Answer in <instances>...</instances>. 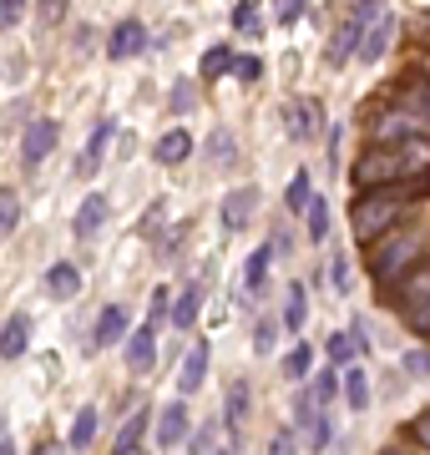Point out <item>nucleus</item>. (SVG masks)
Returning a JSON list of instances; mask_svg holds the SVG:
<instances>
[{
  "label": "nucleus",
  "mask_w": 430,
  "mask_h": 455,
  "mask_svg": "<svg viewBox=\"0 0 430 455\" xmlns=\"http://www.w3.org/2000/svg\"><path fill=\"white\" fill-rule=\"evenodd\" d=\"M400 178H410V163H405L400 142H380V147H370V152H360V157H354L349 188H354V193H364V188H385V182H400Z\"/></svg>",
  "instance_id": "f257e3e1"
},
{
  "label": "nucleus",
  "mask_w": 430,
  "mask_h": 455,
  "mask_svg": "<svg viewBox=\"0 0 430 455\" xmlns=\"http://www.w3.org/2000/svg\"><path fill=\"white\" fill-rule=\"evenodd\" d=\"M420 259V233H405V238H395V243H385L380 253H375V259H370V278H375V283H395L400 274H405V268H410V263Z\"/></svg>",
  "instance_id": "f03ea898"
},
{
  "label": "nucleus",
  "mask_w": 430,
  "mask_h": 455,
  "mask_svg": "<svg viewBox=\"0 0 430 455\" xmlns=\"http://www.w3.org/2000/svg\"><path fill=\"white\" fill-rule=\"evenodd\" d=\"M395 36H400L395 11H380L375 20H364L360 26V46H354V56H360V61H380L385 51L395 46Z\"/></svg>",
  "instance_id": "7ed1b4c3"
},
{
  "label": "nucleus",
  "mask_w": 430,
  "mask_h": 455,
  "mask_svg": "<svg viewBox=\"0 0 430 455\" xmlns=\"http://www.w3.org/2000/svg\"><path fill=\"white\" fill-rule=\"evenodd\" d=\"M56 142H61V122H51V116L31 122V127H26V137H20V157H26V167L46 163L51 152H56Z\"/></svg>",
  "instance_id": "20e7f679"
},
{
  "label": "nucleus",
  "mask_w": 430,
  "mask_h": 455,
  "mask_svg": "<svg viewBox=\"0 0 430 455\" xmlns=\"http://www.w3.org/2000/svg\"><path fill=\"white\" fill-rule=\"evenodd\" d=\"M395 299H400V309L426 304V299H430V259H415L410 268L395 278Z\"/></svg>",
  "instance_id": "39448f33"
},
{
  "label": "nucleus",
  "mask_w": 430,
  "mask_h": 455,
  "mask_svg": "<svg viewBox=\"0 0 430 455\" xmlns=\"http://www.w3.org/2000/svg\"><path fill=\"white\" fill-rule=\"evenodd\" d=\"M182 440H187V405L172 400V405H163V415H157V445H163V451H178Z\"/></svg>",
  "instance_id": "423d86ee"
},
{
  "label": "nucleus",
  "mask_w": 430,
  "mask_h": 455,
  "mask_svg": "<svg viewBox=\"0 0 430 455\" xmlns=\"http://www.w3.org/2000/svg\"><path fill=\"white\" fill-rule=\"evenodd\" d=\"M152 364H157V329L142 324L132 339H127V370H132V374H152Z\"/></svg>",
  "instance_id": "0eeeda50"
},
{
  "label": "nucleus",
  "mask_w": 430,
  "mask_h": 455,
  "mask_svg": "<svg viewBox=\"0 0 430 455\" xmlns=\"http://www.w3.org/2000/svg\"><path fill=\"white\" fill-rule=\"evenodd\" d=\"M142 46H147V31H142V20H122V26L112 31V41H107V56H112V61H132Z\"/></svg>",
  "instance_id": "6e6552de"
},
{
  "label": "nucleus",
  "mask_w": 430,
  "mask_h": 455,
  "mask_svg": "<svg viewBox=\"0 0 430 455\" xmlns=\"http://www.w3.org/2000/svg\"><path fill=\"white\" fill-rule=\"evenodd\" d=\"M152 152H157V163H163V167H178V163H187V157H193V137H187L182 127H172V132H163V137H157V147H152Z\"/></svg>",
  "instance_id": "1a4fd4ad"
},
{
  "label": "nucleus",
  "mask_w": 430,
  "mask_h": 455,
  "mask_svg": "<svg viewBox=\"0 0 430 455\" xmlns=\"http://www.w3.org/2000/svg\"><path fill=\"white\" fill-rule=\"evenodd\" d=\"M400 107L430 127V82L426 76H405V82H400Z\"/></svg>",
  "instance_id": "9d476101"
},
{
  "label": "nucleus",
  "mask_w": 430,
  "mask_h": 455,
  "mask_svg": "<svg viewBox=\"0 0 430 455\" xmlns=\"http://www.w3.org/2000/svg\"><path fill=\"white\" fill-rule=\"evenodd\" d=\"M253 203H259V188H238V193H228V197H223V223H228L233 233H238V228H249Z\"/></svg>",
  "instance_id": "9b49d317"
},
{
  "label": "nucleus",
  "mask_w": 430,
  "mask_h": 455,
  "mask_svg": "<svg viewBox=\"0 0 430 455\" xmlns=\"http://www.w3.org/2000/svg\"><path fill=\"white\" fill-rule=\"evenodd\" d=\"M26 344H31V319H26V314L5 319V329H0V359H20Z\"/></svg>",
  "instance_id": "f8f14e48"
},
{
  "label": "nucleus",
  "mask_w": 430,
  "mask_h": 455,
  "mask_svg": "<svg viewBox=\"0 0 430 455\" xmlns=\"http://www.w3.org/2000/svg\"><path fill=\"white\" fill-rule=\"evenodd\" d=\"M203 379H208V344H193V349H187V359H182L178 390H182V395H193Z\"/></svg>",
  "instance_id": "ddd939ff"
},
{
  "label": "nucleus",
  "mask_w": 430,
  "mask_h": 455,
  "mask_svg": "<svg viewBox=\"0 0 430 455\" xmlns=\"http://www.w3.org/2000/svg\"><path fill=\"white\" fill-rule=\"evenodd\" d=\"M107 212H112V203H107L101 193L86 197L82 208H76V223H71V228H76V238H92V233H97V228L107 223Z\"/></svg>",
  "instance_id": "4468645a"
},
{
  "label": "nucleus",
  "mask_w": 430,
  "mask_h": 455,
  "mask_svg": "<svg viewBox=\"0 0 430 455\" xmlns=\"http://www.w3.org/2000/svg\"><path fill=\"white\" fill-rule=\"evenodd\" d=\"M46 293L51 299H76V293H82V274H76L71 263H51L46 268Z\"/></svg>",
  "instance_id": "2eb2a0df"
},
{
  "label": "nucleus",
  "mask_w": 430,
  "mask_h": 455,
  "mask_svg": "<svg viewBox=\"0 0 430 455\" xmlns=\"http://www.w3.org/2000/svg\"><path fill=\"white\" fill-rule=\"evenodd\" d=\"M122 334H127V309H122V304H107V309L97 314V334H92V339L107 349V344H116Z\"/></svg>",
  "instance_id": "dca6fc26"
},
{
  "label": "nucleus",
  "mask_w": 430,
  "mask_h": 455,
  "mask_svg": "<svg viewBox=\"0 0 430 455\" xmlns=\"http://www.w3.org/2000/svg\"><path fill=\"white\" fill-rule=\"evenodd\" d=\"M107 142H112V122H97V132H92V142H86V152H82V163H76V172H82V178H92V172L101 167Z\"/></svg>",
  "instance_id": "f3484780"
},
{
  "label": "nucleus",
  "mask_w": 430,
  "mask_h": 455,
  "mask_svg": "<svg viewBox=\"0 0 430 455\" xmlns=\"http://www.w3.org/2000/svg\"><path fill=\"white\" fill-rule=\"evenodd\" d=\"M345 400H349V410L360 415V410H370V379H364V370L349 359L345 364Z\"/></svg>",
  "instance_id": "a211bd4d"
},
{
  "label": "nucleus",
  "mask_w": 430,
  "mask_h": 455,
  "mask_svg": "<svg viewBox=\"0 0 430 455\" xmlns=\"http://www.w3.org/2000/svg\"><path fill=\"white\" fill-rule=\"evenodd\" d=\"M198 309H203V289L198 283H187V289L178 293V304H172V329H193Z\"/></svg>",
  "instance_id": "6ab92c4d"
},
{
  "label": "nucleus",
  "mask_w": 430,
  "mask_h": 455,
  "mask_svg": "<svg viewBox=\"0 0 430 455\" xmlns=\"http://www.w3.org/2000/svg\"><path fill=\"white\" fill-rule=\"evenodd\" d=\"M147 420H152L147 410H137L132 420H127L122 430H116V451H122V455H132L137 445H142V435H147Z\"/></svg>",
  "instance_id": "aec40b11"
},
{
  "label": "nucleus",
  "mask_w": 430,
  "mask_h": 455,
  "mask_svg": "<svg viewBox=\"0 0 430 455\" xmlns=\"http://www.w3.org/2000/svg\"><path fill=\"white\" fill-rule=\"evenodd\" d=\"M289 122H294V137H315L324 112H319V101H299L294 112H289Z\"/></svg>",
  "instance_id": "412c9836"
},
{
  "label": "nucleus",
  "mask_w": 430,
  "mask_h": 455,
  "mask_svg": "<svg viewBox=\"0 0 430 455\" xmlns=\"http://www.w3.org/2000/svg\"><path fill=\"white\" fill-rule=\"evenodd\" d=\"M16 223H20V197L16 188H0V243L16 233Z\"/></svg>",
  "instance_id": "4be33fe9"
},
{
  "label": "nucleus",
  "mask_w": 430,
  "mask_h": 455,
  "mask_svg": "<svg viewBox=\"0 0 430 455\" xmlns=\"http://www.w3.org/2000/svg\"><path fill=\"white\" fill-rule=\"evenodd\" d=\"M324 349H330V359H334V364H349L354 355H364L360 334H330V344H324Z\"/></svg>",
  "instance_id": "5701e85b"
},
{
  "label": "nucleus",
  "mask_w": 430,
  "mask_h": 455,
  "mask_svg": "<svg viewBox=\"0 0 430 455\" xmlns=\"http://www.w3.org/2000/svg\"><path fill=\"white\" fill-rule=\"evenodd\" d=\"M268 259H274V243H268V248H259V253L249 259V268H243V283H249V293H259V289H264V278H268Z\"/></svg>",
  "instance_id": "b1692460"
},
{
  "label": "nucleus",
  "mask_w": 430,
  "mask_h": 455,
  "mask_svg": "<svg viewBox=\"0 0 430 455\" xmlns=\"http://www.w3.org/2000/svg\"><path fill=\"white\" fill-rule=\"evenodd\" d=\"M304 218H309V238H324V233H330V203H324V197H309V208H304Z\"/></svg>",
  "instance_id": "393cba45"
},
{
  "label": "nucleus",
  "mask_w": 430,
  "mask_h": 455,
  "mask_svg": "<svg viewBox=\"0 0 430 455\" xmlns=\"http://www.w3.org/2000/svg\"><path fill=\"white\" fill-rule=\"evenodd\" d=\"M309 364H315V349H309V344H294V349L283 355V374H289V379H304Z\"/></svg>",
  "instance_id": "a878e982"
},
{
  "label": "nucleus",
  "mask_w": 430,
  "mask_h": 455,
  "mask_svg": "<svg viewBox=\"0 0 430 455\" xmlns=\"http://www.w3.org/2000/svg\"><path fill=\"white\" fill-rule=\"evenodd\" d=\"M92 435H97V410H82V415H76V425H71V451H86V445H92Z\"/></svg>",
  "instance_id": "bb28decb"
},
{
  "label": "nucleus",
  "mask_w": 430,
  "mask_h": 455,
  "mask_svg": "<svg viewBox=\"0 0 430 455\" xmlns=\"http://www.w3.org/2000/svg\"><path fill=\"white\" fill-rule=\"evenodd\" d=\"M228 66H233V51H228V46H213L208 56H203V82H213V76H223Z\"/></svg>",
  "instance_id": "cd10ccee"
},
{
  "label": "nucleus",
  "mask_w": 430,
  "mask_h": 455,
  "mask_svg": "<svg viewBox=\"0 0 430 455\" xmlns=\"http://www.w3.org/2000/svg\"><path fill=\"white\" fill-rule=\"evenodd\" d=\"M243 415H249V385L238 379L228 390V425H243Z\"/></svg>",
  "instance_id": "c85d7f7f"
},
{
  "label": "nucleus",
  "mask_w": 430,
  "mask_h": 455,
  "mask_svg": "<svg viewBox=\"0 0 430 455\" xmlns=\"http://www.w3.org/2000/svg\"><path fill=\"white\" fill-rule=\"evenodd\" d=\"M283 324H289V329L304 324V283H294V289H289V304H283Z\"/></svg>",
  "instance_id": "c756f323"
},
{
  "label": "nucleus",
  "mask_w": 430,
  "mask_h": 455,
  "mask_svg": "<svg viewBox=\"0 0 430 455\" xmlns=\"http://www.w3.org/2000/svg\"><path fill=\"white\" fill-rule=\"evenodd\" d=\"M289 208H309V172H299L289 182Z\"/></svg>",
  "instance_id": "7c9ffc66"
},
{
  "label": "nucleus",
  "mask_w": 430,
  "mask_h": 455,
  "mask_svg": "<svg viewBox=\"0 0 430 455\" xmlns=\"http://www.w3.org/2000/svg\"><path fill=\"white\" fill-rule=\"evenodd\" d=\"M20 16H26V0H0V31H11Z\"/></svg>",
  "instance_id": "2f4dec72"
},
{
  "label": "nucleus",
  "mask_w": 430,
  "mask_h": 455,
  "mask_svg": "<svg viewBox=\"0 0 430 455\" xmlns=\"http://www.w3.org/2000/svg\"><path fill=\"white\" fill-rule=\"evenodd\" d=\"M228 152H233V137H228V132H213V142H208V157L223 167V163H228Z\"/></svg>",
  "instance_id": "473e14b6"
},
{
  "label": "nucleus",
  "mask_w": 430,
  "mask_h": 455,
  "mask_svg": "<svg viewBox=\"0 0 430 455\" xmlns=\"http://www.w3.org/2000/svg\"><path fill=\"white\" fill-rule=\"evenodd\" d=\"M41 26H61V16H67V0H41Z\"/></svg>",
  "instance_id": "72a5a7b5"
},
{
  "label": "nucleus",
  "mask_w": 430,
  "mask_h": 455,
  "mask_svg": "<svg viewBox=\"0 0 430 455\" xmlns=\"http://www.w3.org/2000/svg\"><path fill=\"white\" fill-rule=\"evenodd\" d=\"M233 71H238V82H259V76H264V66L253 61V56H238V61H233Z\"/></svg>",
  "instance_id": "f704fd0d"
},
{
  "label": "nucleus",
  "mask_w": 430,
  "mask_h": 455,
  "mask_svg": "<svg viewBox=\"0 0 430 455\" xmlns=\"http://www.w3.org/2000/svg\"><path fill=\"white\" fill-rule=\"evenodd\" d=\"M233 26H238V31H259V11H253V5H249V0H243V5H238V16H233Z\"/></svg>",
  "instance_id": "c9c22d12"
},
{
  "label": "nucleus",
  "mask_w": 430,
  "mask_h": 455,
  "mask_svg": "<svg viewBox=\"0 0 430 455\" xmlns=\"http://www.w3.org/2000/svg\"><path fill=\"white\" fill-rule=\"evenodd\" d=\"M400 364H405L410 374H430V349H410V355L400 359Z\"/></svg>",
  "instance_id": "e433bc0d"
},
{
  "label": "nucleus",
  "mask_w": 430,
  "mask_h": 455,
  "mask_svg": "<svg viewBox=\"0 0 430 455\" xmlns=\"http://www.w3.org/2000/svg\"><path fill=\"white\" fill-rule=\"evenodd\" d=\"M334 390H339V379H334V374L324 370V374L315 379V395H319V405H330V400H334Z\"/></svg>",
  "instance_id": "4c0bfd02"
},
{
  "label": "nucleus",
  "mask_w": 430,
  "mask_h": 455,
  "mask_svg": "<svg viewBox=\"0 0 430 455\" xmlns=\"http://www.w3.org/2000/svg\"><path fill=\"white\" fill-rule=\"evenodd\" d=\"M410 440H420V445H426V451H430V410H426V415H415V420H410Z\"/></svg>",
  "instance_id": "58836bf2"
},
{
  "label": "nucleus",
  "mask_w": 430,
  "mask_h": 455,
  "mask_svg": "<svg viewBox=\"0 0 430 455\" xmlns=\"http://www.w3.org/2000/svg\"><path fill=\"white\" fill-rule=\"evenodd\" d=\"M253 349H259V355H268V349H274V319H264V324H259V334H253Z\"/></svg>",
  "instance_id": "ea45409f"
},
{
  "label": "nucleus",
  "mask_w": 430,
  "mask_h": 455,
  "mask_svg": "<svg viewBox=\"0 0 430 455\" xmlns=\"http://www.w3.org/2000/svg\"><path fill=\"white\" fill-rule=\"evenodd\" d=\"M405 314H410V324L420 329V334H430V299L426 304H415V309H405Z\"/></svg>",
  "instance_id": "a19ab883"
},
{
  "label": "nucleus",
  "mask_w": 430,
  "mask_h": 455,
  "mask_svg": "<svg viewBox=\"0 0 430 455\" xmlns=\"http://www.w3.org/2000/svg\"><path fill=\"white\" fill-rule=\"evenodd\" d=\"M299 11H304V0H274V16L279 20H299Z\"/></svg>",
  "instance_id": "79ce46f5"
},
{
  "label": "nucleus",
  "mask_w": 430,
  "mask_h": 455,
  "mask_svg": "<svg viewBox=\"0 0 430 455\" xmlns=\"http://www.w3.org/2000/svg\"><path fill=\"white\" fill-rule=\"evenodd\" d=\"M187 101H193V92H187V82H178V92H172V107H178V112H182Z\"/></svg>",
  "instance_id": "37998d69"
}]
</instances>
